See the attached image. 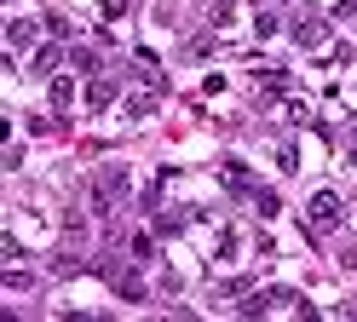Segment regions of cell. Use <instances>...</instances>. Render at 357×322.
Instances as JSON below:
<instances>
[{
  "label": "cell",
  "mask_w": 357,
  "mask_h": 322,
  "mask_svg": "<svg viewBox=\"0 0 357 322\" xmlns=\"http://www.w3.org/2000/svg\"><path fill=\"white\" fill-rule=\"evenodd\" d=\"M132 196V173L127 167H98V178H93V201H86V207H93V219H116V207Z\"/></svg>",
  "instance_id": "obj_1"
},
{
  "label": "cell",
  "mask_w": 357,
  "mask_h": 322,
  "mask_svg": "<svg viewBox=\"0 0 357 322\" xmlns=\"http://www.w3.org/2000/svg\"><path fill=\"white\" fill-rule=\"evenodd\" d=\"M305 224H311V236H328V230H340V196L334 190H317L305 207Z\"/></svg>",
  "instance_id": "obj_2"
},
{
  "label": "cell",
  "mask_w": 357,
  "mask_h": 322,
  "mask_svg": "<svg viewBox=\"0 0 357 322\" xmlns=\"http://www.w3.org/2000/svg\"><path fill=\"white\" fill-rule=\"evenodd\" d=\"M323 40H328V23H323V17H300V23H294V46H305V52H317Z\"/></svg>",
  "instance_id": "obj_3"
},
{
  "label": "cell",
  "mask_w": 357,
  "mask_h": 322,
  "mask_svg": "<svg viewBox=\"0 0 357 322\" xmlns=\"http://www.w3.org/2000/svg\"><path fill=\"white\" fill-rule=\"evenodd\" d=\"M109 282H116V293L127 299V305H144V276H139V270H116Z\"/></svg>",
  "instance_id": "obj_4"
},
{
  "label": "cell",
  "mask_w": 357,
  "mask_h": 322,
  "mask_svg": "<svg viewBox=\"0 0 357 322\" xmlns=\"http://www.w3.org/2000/svg\"><path fill=\"white\" fill-rule=\"evenodd\" d=\"M35 35H40V23H29V17H12V23H6V40H12V52L35 46Z\"/></svg>",
  "instance_id": "obj_5"
},
{
  "label": "cell",
  "mask_w": 357,
  "mask_h": 322,
  "mask_svg": "<svg viewBox=\"0 0 357 322\" xmlns=\"http://www.w3.org/2000/svg\"><path fill=\"white\" fill-rule=\"evenodd\" d=\"M225 190H236V196H254L259 184H254V173L242 167V161H225Z\"/></svg>",
  "instance_id": "obj_6"
},
{
  "label": "cell",
  "mask_w": 357,
  "mask_h": 322,
  "mask_svg": "<svg viewBox=\"0 0 357 322\" xmlns=\"http://www.w3.org/2000/svg\"><path fill=\"white\" fill-rule=\"evenodd\" d=\"M109 104H116V81L98 75L93 86H86V109H109Z\"/></svg>",
  "instance_id": "obj_7"
},
{
  "label": "cell",
  "mask_w": 357,
  "mask_h": 322,
  "mask_svg": "<svg viewBox=\"0 0 357 322\" xmlns=\"http://www.w3.org/2000/svg\"><path fill=\"white\" fill-rule=\"evenodd\" d=\"M185 224H190V213H185V207H167V213H155V236H178Z\"/></svg>",
  "instance_id": "obj_8"
},
{
  "label": "cell",
  "mask_w": 357,
  "mask_h": 322,
  "mask_svg": "<svg viewBox=\"0 0 357 322\" xmlns=\"http://www.w3.org/2000/svg\"><path fill=\"white\" fill-rule=\"evenodd\" d=\"M254 75H259L265 98H282V92H288V69H254Z\"/></svg>",
  "instance_id": "obj_9"
},
{
  "label": "cell",
  "mask_w": 357,
  "mask_h": 322,
  "mask_svg": "<svg viewBox=\"0 0 357 322\" xmlns=\"http://www.w3.org/2000/svg\"><path fill=\"white\" fill-rule=\"evenodd\" d=\"M150 109H155V86H150V92H132V98H127V115H132V121H144Z\"/></svg>",
  "instance_id": "obj_10"
},
{
  "label": "cell",
  "mask_w": 357,
  "mask_h": 322,
  "mask_svg": "<svg viewBox=\"0 0 357 322\" xmlns=\"http://www.w3.org/2000/svg\"><path fill=\"white\" fill-rule=\"evenodd\" d=\"M47 98H52V104L63 109V104L75 98V81H70V75H52V86H47Z\"/></svg>",
  "instance_id": "obj_11"
},
{
  "label": "cell",
  "mask_w": 357,
  "mask_h": 322,
  "mask_svg": "<svg viewBox=\"0 0 357 322\" xmlns=\"http://www.w3.org/2000/svg\"><path fill=\"white\" fill-rule=\"evenodd\" d=\"M40 29H47L52 40H70L75 29H70V17H58V12H47V23H40Z\"/></svg>",
  "instance_id": "obj_12"
},
{
  "label": "cell",
  "mask_w": 357,
  "mask_h": 322,
  "mask_svg": "<svg viewBox=\"0 0 357 322\" xmlns=\"http://www.w3.org/2000/svg\"><path fill=\"white\" fill-rule=\"evenodd\" d=\"M155 259V236H132V265H150Z\"/></svg>",
  "instance_id": "obj_13"
},
{
  "label": "cell",
  "mask_w": 357,
  "mask_h": 322,
  "mask_svg": "<svg viewBox=\"0 0 357 322\" xmlns=\"http://www.w3.org/2000/svg\"><path fill=\"white\" fill-rule=\"evenodd\" d=\"M52 69H58V46H40L35 52V75H52Z\"/></svg>",
  "instance_id": "obj_14"
},
{
  "label": "cell",
  "mask_w": 357,
  "mask_h": 322,
  "mask_svg": "<svg viewBox=\"0 0 357 322\" xmlns=\"http://www.w3.org/2000/svg\"><path fill=\"white\" fill-rule=\"evenodd\" d=\"M277 29H282V23H277V12H259V17H254V35H259V40H271Z\"/></svg>",
  "instance_id": "obj_15"
},
{
  "label": "cell",
  "mask_w": 357,
  "mask_h": 322,
  "mask_svg": "<svg viewBox=\"0 0 357 322\" xmlns=\"http://www.w3.org/2000/svg\"><path fill=\"white\" fill-rule=\"evenodd\" d=\"M254 201H259V219H277V213H282V201H277L271 190H254Z\"/></svg>",
  "instance_id": "obj_16"
},
{
  "label": "cell",
  "mask_w": 357,
  "mask_h": 322,
  "mask_svg": "<svg viewBox=\"0 0 357 322\" xmlns=\"http://www.w3.org/2000/svg\"><path fill=\"white\" fill-rule=\"evenodd\" d=\"M213 52V35H196V40H185V58H208Z\"/></svg>",
  "instance_id": "obj_17"
},
{
  "label": "cell",
  "mask_w": 357,
  "mask_h": 322,
  "mask_svg": "<svg viewBox=\"0 0 357 322\" xmlns=\"http://www.w3.org/2000/svg\"><path fill=\"white\" fill-rule=\"evenodd\" d=\"M277 161H282V173H294V167H300V155H294V144H288V138L277 144Z\"/></svg>",
  "instance_id": "obj_18"
},
{
  "label": "cell",
  "mask_w": 357,
  "mask_h": 322,
  "mask_svg": "<svg viewBox=\"0 0 357 322\" xmlns=\"http://www.w3.org/2000/svg\"><path fill=\"white\" fill-rule=\"evenodd\" d=\"M346 161H351V167H357V121H351V150H346Z\"/></svg>",
  "instance_id": "obj_19"
}]
</instances>
